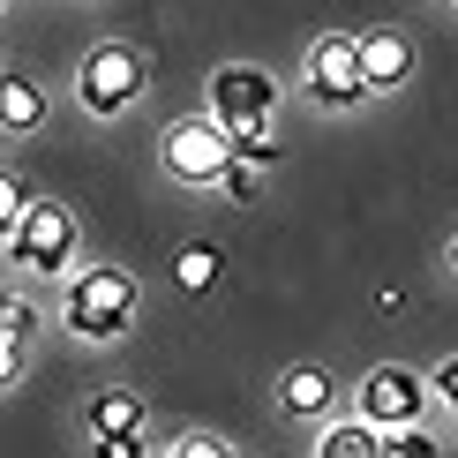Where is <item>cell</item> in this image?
Here are the masks:
<instances>
[{
  "instance_id": "3",
  "label": "cell",
  "mask_w": 458,
  "mask_h": 458,
  "mask_svg": "<svg viewBox=\"0 0 458 458\" xmlns=\"http://www.w3.org/2000/svg\"><path fill=\"white\" fill-rule=\"evenodd\" d=\"M0 248H8V263L30 271V278H68V263H75V211L53 203V196H38V203H23V218L8 225Z\"/></svg>"
},
{
  "instance_id": "22",
  "label": "cell",
  "mask_w": 458,
  "mask_h": 458,
  "mask_svg": "<svg viewBox=\"0 0 458 458\" xmlns=\"http://www.w3.org/2000/svg\"><path fill=\"white\" fill-rule=\"evenodd\" d=\"M451 271H458V241H451Z\"/></svg>"
},
{
  "instance_id": "23",
  "label": "cell",
  "mask_w": 458,
  "mask_h": 458,
  "mask_svg": "<svg viewBox=\"0 0 458 458\" xmlns=\"http://www.w3.org/2000/svg\"><path fill=\"white\" fill-rule=\"evenodd\" d=\"M0 8H8V0H0Z\"/></svg>"
},
{
  "instance_id": "24",
  "label": "cell",
  "mask_w": 458,
  "mask_h": 458,
  "mask_svg": "<svg viewBox=\"0 0 458 458\" xmlns=\"http://www.w3.org/2000/svg\"><path fill=\"white\" fill-rule=\"evenodd\" d=\"M0 301H8V293H0Z\"/></svg>"
},
{
  "instance_id": "16",
  "label": "cell",
  "mask_w": 458,
  "mask_h": 458,
  "mask_svg": "<svg viewBox=\"0 0 458 458\" xmlns=\"http://www.w3.org/2000/svg\"><path fill=\"white\" fill-rule=\"evenodd\" d=\"M165 458H241V451H233V444H218V436H181Z\"/></svg>"
},
{
  "instance_id": "8",
  "label": "cell",
  "mask_w": 458,
  "mask_h": 458,
  "mask_svg": "<svg viewBox=\"0 0 458 458\" xmlns=\"http://www.w3.org/2000/svg\"><path fill=\"white\" fill-rule=\"evenodd\" d=\"M360 75H369V90H398L413 75V46L406 30H360Z\"/></svg>"
},
{
  "instance_id": "11",
  "label": "cell",
  "mask_w": 458,
  "mask_h": 458,
  "mask_svg": "<svg viewBox=\"0 0 458 458\" xmlns=\"http://www.w3.org/2000/svg\"><path fill=\"white\" fill-rule=\"evenodd\" d=\"M90 436H143V398L136 391H98L90 398Z\"/></svg>"
},
{
  "instance_id": "14",
  "label": "cell",
  "mask_w": 458,
  "mask_h": 458,
  "mask_svg": "<svg viewBox=\"0 0 458 458\" xmlns=\"http://www.w3.org/2000/svg\"><path fill=\"white\" fill-rule=\"evenodd\" d=\"M263 174H271V165H263V158H241V150H233V165H225V196H233V203H256L263 196Z\"/></svg>"
},
{
  "instance_id": "12",
  "label": "cell",
  "mask_w": 458,
  "mask_h": 458,
  "mask_svg": "<svg viewBox=\"0 0 458 458\" xmlns=\"http://www.w3.org/2000/svg\"><path fill=\"white\" fill-rule=\"evenodd\" d=\"M316 458H384V436L369 421H331L316 436Z\"/></svg>"
},
{
  "instance_id": "9",
  "label": "cell",
  "mask_w": 458,
  "mask_h": 458,
  "mask_svg": "<svg viewBox=\"0 0 458 458\" xmlns=\"http://www.w3.org/2000/svg\"><path fill=\"white\" fill-rule=\"evenodd\" d=\"M331 376L323 369H285V384H278V406L293 413V421H323V413H331Z\"/></svg>"
},
{
  "instance_id": "2",
  "label": "cell",
  "mask_w": 458,
  "mask_h": 458,
  "mask_svg": "<svg viewBox=\"0 0 458 458\" xmlns=\"http://www.w3.org/2000/svg\"><path fill=\"white\" fill-rule=\"evenodd\" d=\"M61 323L68 338H90V346H113V338L136 323V278L121 263H90L61 285Z\"/></svg>"
},
{
  "instance_id": "20",
  "label": "cell",
  "mask_w": 458,
  "mask_h": 458,
  "mask_svg": "<svg viewBox=\"0 0 458 458\" xmlns=\"http://www.w3.org/2000/svg\"><path fill=\"white\" fill-rule=\"evenodd\" d=\"M98 458H143V436H98Z\"/></svg>"
},
{
  "instance_id": "4",
  "label": "cell",
  "mask_w": 458,
  "mask_h": 458,
  "mask_svg": "<svg viewBox=\"0 0 458 458\" xmlns=\"http://www.w3.org/2000/svg\"><path fill=\"white\" fill-rule=\"evenodd\" d=\"M143 83H150V68H143L136 46H98L75 68V98H83L90 121H121V113L143 98Z\"/></svg>"
},
{
  "instance_id": "1",
  "label": "cell",
  "mask_w": 458,
  "mask_h": 458,
  "mask_svg": "<svg viewBox=\"0 0 458 458\" xmlns=\"http://www.w3.org/2000/svg\"><path fill=\"white\" fill-rule=\"evenodd\" d=\"M271 113H278V83L263 68H218L211 75V121L233 136L241 158H263L278 165V143H271Z\"/></svg>"
},
{
  "instance_id": "17",
  "label": "cell",
  "mask_w": 458,
  "mask_h": 458,
  "mask_svg": "<svg viewBox=\"0 0 458 458\" xmlns=\"http://www.w3.org/2000/svg\"><path fill=\"white\" fill-rule=\"evenodd\" d=\"M23 203H30V196H23V181H15V174H0V241H8V225L23 218Z\"/></svg>"
},
{
  "instance_id": "19",
  "label": "cell",
  "mask_w": 458,
  "mask_h": 458,
  "mask_svg": "<svg viewBox=\"0 0 458 458\" xmlns=\"http://www.w3.org/2000/svg\"><path fill=\"white\" fill-rule=\"evenodd\" d=\"M15 376H23V338H15V331H0V391H8Z\"/></svg>"
},
{
  "instance_id": "18",
  "label": "cell",
  "mask_w": 458,
  "mask_h": 458,
  "mask_svg": "<svg viewBox=\"0 0 458 458\" xmlns=\"http://www.w3.org/2000/svg\"><path fill=\"white\" fill-rule=\"evenodd\" d=\"M0 331L30 338V331H38V309H30V301H15V293H8V301H0Z\"/></svg>"
},
{
  "instance_id": "15",
  "label": "cell",
  "mask_w": 458,
  "mask_h": 458,
  "mask_svg": "<svg viewBox=\"0 0 458 458\" xmlns=\"http://www.w3.org/2000/svg\"><path fill=\"white\" fill-rule=\"evenodd\" d=\"M384 458H444V451H436L428 428H391L384 436Z\"/></svg>"
},
{
  "instance_id": "21",
  "label": "cell",
  "mask_w": 458,
  "mask_h": 458,
  "mask_svg": "<svg viewBox=\"0 0 458 458\" xmlns=\"http://www.w3.org/2000/svg\"><path fill=\"white\" fill-rule=\"evenodd\" d=\"M436 398L458 413V360H444V369H436Z\"/></svg>"
},
{
  "instance_id": "6",
  "label": "cell",
  "mask_w": 458,
  "mask_h": 458,
  "mask_svg": "<svg viewBox=\"0 0 458 458\" xmlns=\"http://www.w3.org/2000/svg\"><path fill=\"white\" fill-rule=\"evenodd\" d=\"M309 98L331 106V113L369 98V75H360V38L331 30V38H316V46H309Z\"/></svg>"
},
{
  "instance_id": "7",
  "label": "cell",
  "mask_w": 458,
  "mask_h": 458,
  "mask_svg": "<svg viewBox=\"0 0 458 458\" xmlns=\"http://www.w3.org/2000/svg\"><path fill=\"white\" fill-rule=\"evenodd\" d=\"M421 406H428V384L413 369H376L369 384H360V421L376 436L391 428H421Z\"/></svg>"
},
{
  "instance_id": "10",
  "label": "cell",
  "mask_w": 458,
  "mask_h": 458,
  "mask_svg": "<svg viewBox=\"0 0 458 458\" xmlns=\"http://www.w3.org/2000/svg\"><path fill=\"white\" fill-rule=\"evenodd\" d=\"M0 128H15V136L46 128V90L30 75H0Z\"/></svg>"
},
{
  "instance_id": "5",
  "label": "cell",
  "mask_w": 458,
  "mask_h": 458,
  "mask_svg": "<svg viewBox=\"0 0 458 458\" xmlns=\"http://www.w3.org/2000/svg\"><path fill=\"white\" fill-rule=\"evenodd\" d=\"M165 174L188 181V188H218L225 181V165H233V136L211 121V113H196V121H174L165 128Z\"/></svg>"
},
{
  "instance_id": "13",
  "label": "cell",
  "mask_w": 458,
  "mask_h": 458,
  "mask_svg": "<svg viewBox=\"0 0 458 458\" xmlns=\"http://www.w3.org/2000/svg\"><path fill=\"white\" fill-rule=\"evenodd\" d=\"M218 271H225V256H218L211 241H196V248H181L174 285H181V293H211V285H218Z\"/></svg>"
}]
</instances>
